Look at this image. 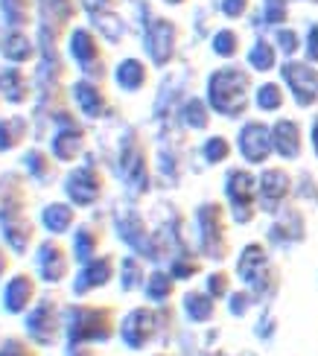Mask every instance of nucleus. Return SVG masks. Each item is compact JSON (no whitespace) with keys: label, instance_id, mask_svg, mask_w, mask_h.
<instances>
[{"label":"nucleus","instance_id":"39","mask_svg":"<svg viewBox=\"0 0 318 356\" xmlns=\"http://www.w3.org/2000/svg\"><path fill=\"white\" fill-rule=\"evenodd\" d=\"M184 120H187V126H193V129H205V126H207V111H205V106H202L199 99H190V102H187Z\"/></svg>","mask_w":318,"mask_h":356},{"label":"nucleus","instance_id":"8","mask_svg":"<svg viewBox=\"0 0 318 356\" xmlns=\"http://www.w3.org/2000/svg\"><path fill=\"white\" fill-rule=\"evenodd\" d=\"M79 15L77 0H38V24H41V44H58L67 33L70 21Z\"/></svg>","mask_w":318,"mask_h":356},{"label":"nucleus","instance_id":"43","mask_svg":"<svg viewBox=\"0 0 318 356\" xmlns=\"http://www.w3.org/2000/svg\"><path fill=\"white\" fill-rule=\"evenodd\" d=\"M263 18H266V24H283L286 21V3L283 0H266Z\"/></svg>","mask_w":318,"mask_h":356},{"label":"nucleus","instance_id":"5","mask_svg":"<svg viewBox=\"0 0 318 356\" xmlns=\"http://www.w3.org/2000/svg\"><path fill=\"white\" fill-rule=\"evenodd\" d=\"M105 190V175L94 167V164H82V167H73L65 178V196L70 204L77 207H90L97 204L100 196Z\"/></svg>","mask_w":318,"mask_h":356},{"label":"nucleus","instance_id":"44","mask_svg":"<svg viewBox=\"0 0 318 356\" xmlns=\"http://www.w3.org/2000/svg\"><path fill=\"white\" fill-rule=\"evenodd\" d=\"M278 44H280V50L286 56H292L298 50V35L292 33V29H280V33H278Z\"/></svg>","mask_w":318,"mask_h":356},{"label":"nucleus","instance_id":"46","mask_svg":"<svg viewBox=\"0 0 318 356\" xmlns=\"http://www.w3.org/2000/svg\"><path fill=\"white\" fill-rule=\"evenodd\" d=\"M246 9H248V0H222V12L228 18H239Z\"/></svg>","mask_w":318,"mask_h":356},{"label":"nucleus","instance_id":"37","mask_svg":"<svg viewBox=\"0 0 318 356\" xmlns=\"http://www.w3.org/2000/svg\"><path fill=\"white\" fill-rule=\"evenodd\" d=\"M214 50L225 58L237 56L239 53V35L234 33V29H222V33H216V38H214Z\"/></svg>","mask_w":318,"mask_h":356},{"label":"nucleus","instance_id":"49","mask_svg":"<svg viewBox=\"0 0 318 356\" xmlns=\"http://www.w3.org/2000/svg\"><path fill=\"white\" fill-rule=\"evenodd\" d=\"M67 356H97V350L90 345H77V348H67Z\"/></svg>","mask_w":318,"mask_h":356},{"label":"nucleus","instance_id":"12","mask_svg":"<svg viewBox=\"0 0 318 356\" xmlns=\"http://www.w3.org/2000/svg\"><path fill=\"white\" fill-rule=\"evenodd\" d=\"M114 272H117V263L111 254H100L94 260L82 263L79 272L73 275V295H77V298H85L88 292L109 286L114 280Z\"/></svg>","mask_w":318,"mask_h":356},{"label":"nucleus","instance_id":"54","mask_svg":"<svg viewBox=\"0 0 318 356\" xmlns=\"http://www.w3.org/2000/svg\"><path fill=\"white\" fill-rule=\"evenodd\" d=\"M315 3H318V0H315Z\"/></svg>","mask_w":318,"mask_h":356},{"label":"nucleus","instance_id":"19","mask_svg":"<svg viewBox=\"0 0 318 356\" xmlns=\"http://www.w3.org/2000/svg\"><path fill=\"white\" fill-rule=\"evenodd\" d=\"M289 187H292V178L286 170H266L257 181V196H260V204L263 211L275 213L278 204L289 196Z\"/></svg>","mask_w":318,"mask_h":356},{"label":"nucleus","instance_id":"14","mask_svg":"<svg viewBox=\"0 0 318 356\" xmlns=\"http://www.w3.org/2000/svg\"><path fill=\"white\" fill-rule=\"evenodd\" d=\"M35 236H38V228L26 213L0 219V240L9 245V251L15 257H26L35 245Z\"/></svg>","mask_w":318,"mask_h":356},{"label":"nucleus","instance_id":"48","mask_svg":"<svg viewBox=\"0 0 318 356\" xmlns=\"http://www.w3.org/2000/svg\"><path fill=\"white\" fill-rule=\"evenodd\" d=\"M307 56H310V62H318V24L310 29V35H307Z\"/></svg>","mask_w":318,"mask_h":356},{"label":"nucleus","instance_id":"33","mask_svg":"<svg viewBox=\"0 0 318 356\" xmlns=\"http://www.w3.org/2000/svg\"><path fill=\"white\" fill-rule=\"evenodd\" d=\"M120 280H123V289H126V292L146 286V272H143V263H141L138 257H126L123 263H120Z\"/></svg>","mask_w":318,"mask_h":356},{"label":"nucleus","instance_id":"40","mask_svg":"<svg viewBox=\"0 0 318 356\" xmlns=\"http://www.w3.org/2000/svg\"><path fill=\"white\" fill-rule=\"evenodd\" d=\"M196 272H199V260L196 257H178L175 263H173V277L175 280H184V277H193Z\"/></svg>","mask_w":318,"mask_h":356},{"label":"nucleus","instance_id":"11","mask_svg":"<svg viewBox=\"0 0 318 356\" xmlns=\"http://www.w3.org/2000/svg\"><path fill=\"white\" fill-rule=\"evenodd\" d=\"M222 219L225 216H222L219 204H202L199 213H196V222H199V231H202V248H205V254L214 260H225V254H228Z\"/></svg>","mask_w":318,"mask_h":356},{"label":"nucleus","instance_id":"47","mask_svg":"<svg viewBox=\"0 0 318 356\" xmlns=\"http://www.w3.org/2000/svg\"><path fill=\"white\" fill-rule=\"evenodd\" d=\"M248 304H251V298L246 292H239V295H231V313L234 316H242L248 309Z\"/></svg>","mask_w":318,"mask_h":356},{"label":"nucleus","instance_id":"53","mask_svg":"<svg viewBox=\"0 0 318 356\" xmlns=\"http://www.w3.org/2000/svg\"><path fill=\"white\" fill-rule=\"evenodd\" d=\"M0 102H3V97H0Z\"/></svg>","mask_w":318,"mask_h":356},{"label":"nucleus","instance_id":"3","mask_svg":"<svg viewBox=\"0 0 318 356\" xmlns=\"http://www.w3.org/2000/svg\"><path fill=\"white\" fill-rule=\"evenodd\" d=\"M24 333L38 348H53L65 336V313L56 298H38L24 316Z\"/></svg>","mask_w":318,"mask_h":356},{"label":"nucleus","instance_id":"21","mask_svg":"<svg viewBox=\"0 0 318 356\" xmlns=\"http://www.w3.org/2000/svg\"><path fill=\"white\" fill-rule=\"evenodd\" d=\"M35 94L33 82H29L26 70H21V65H9L0 70V97L3 102H12V106H24Z\"/></svg>","mask_w":318,"mask_h":356},{"label":"nucleus","instance_id":"42","mask_svg":"<svg viewBox=\"0 0 318 356\" xmlns=\"http://www.w3.org/2000/svg\"><path fill=\"white\" fill-rule=\"evenodd\" d=\"M94 24H100V29H109V38L111 41H117L120 35H123V26H114V24H120L114 15H105L102 9H97L94 12Z\"/></svg>","mask_w":318,"mask_h":356},{"label":"nucleus","instance_id":"45","mask_svg":"<svg viewBox=\"0 0 318 356\" xmlns=\"http://www.w3.org/2000/svg\"><path fill=\"white\" fill-rule=\"evenodd\" d=\"M12 263H15V254L9 251V245L0 240V280H3V277L12 272Z\"/></svg>","mask_w":318,"mask_h":356},{"label":"nucleus","instance_id":"25","mask_svg":"<svg viewBox=\"0 0 318 356\" xmlns=\"http://www.w3.org/2000/svg\"><path fill=\"white\" fill-rule=\"evenodd\" d=\"M301 126L292 123V120H278L275 129H271V143H275V152L286 161H295L304 149V143H301Z\"/></svg>","mask_w":318,"mask_h":356},{"label":"nucleus","instance_id":"9","mask_svg":"<svg viewBox=\"0 0 318 356\" xmlns=\"http://www.w3.org/2000/svg\"><path fill=\"white\" fill-rule=\"evenodd\" d=\"M225 193L231 202V213L237 222L254 219V199H257V178L248 170H231L225 178Z\"/></svg>","mask_w":318,"mask_h":356},{"label":"nucleus","instance_id":"2","mask_svg":"<svg viewBox=\"0 0 318 356\" xmlns=\"http://www.w3.org/2000/svg\"><path fill=\"white\" fill-rule=\"evenodd\" d=\"M207 102L222 117H242L248 108V73L239 67H222L207 82Z\"/></svg>","mask_w":318,"mask_h":356},{"label":"nucleus","instance_id":"36","mask_svg":"<svg viewBox=\"0 0 318 356\" xmlns=\"http://www.w3.org/2000/svg\"><path fill=\"white\" fill-rule=\"evenodd\" d=\"M280 106H283V88L275 85V82L260 85V91H257V108H263V111H278Z\"/></svg>","mask_w":318,"mask_h":356},{"label":"nucleus","instance_id":"17","mask_svg":"<svg viewBox=\"0 0 318 356\" xmlns=\"http://www.w3.org/2000/svg\"><path fill=\"white\" fill-rule=\"evenodd\" d=\"M29 207V190L21 172H3L0 175V219L21 216Z\"/></svg>","mask_w":318,"mask_h":356},{"label":"nucleus","instance_id":"29","mask_svg":"<svg viewBox=\"0 0 318 356\" xmlns=\"http://www.w3.org/2000/svg\"><path fill=\"white\" fill-rule=\"evenodd\" d=\"M29 135V123L26 117L12 114V117H0V152H12L26 140Z\"/></svg>","mask_w":318,"mask_h":356},{"label":"nucleus","instance_id":"26","mask_svg":"<svg viewBox=\"0 0 318 356\" xmlns=\"http://www.w3.org/2000/svg\"><path fill=\"white\" fill-rule=\"evenodd\" d=\"M100 245H102V228L94 225V222H85V225H79L77 231H73V248H70V254H73V260L82 266V263L97 257Z\"/></svg>","mask_w":318,"mask_h":356},{"label":"nucleus","instance_id":"35","mask_svg":"<svg viewBox=\"0 0 318 356\" xmlns=\"http://www.w3.org/2000/svg\"><path fill=\"white\" fill-rule=\"evenodd\" d=\"M248 65L254 70H260V73L271 70V67H275V47L266 44V41H257L251 47V53H248Z\"/></svg>","mask_w":318,"mask_h":356},{"label":"nucleus","instance_id":"1","mask_svg":"<svg viewBox=\"0 0 318 356\" xmlns=\"http://www.w3.org/2000/svg\"><path fill=\"white\" fill-rule=\"evenodd\" d=\"M117 333V313L109 304H70L65 309V339L67 348L102 345Z\"/></svg>","mask_w":318,"mask_h":356},{"label":"nucleus","instance_id":"28","mask_svg":"<svg viewBox=\"0 0 318 356\" xmlns=\"http://www.w3.org/2000/svg\"><path fill=\"white\" fill-rule=\"evenodd\" d=\"M38 0H0V15L12 29H26L35 18Z\"/></svg>","mask_w":318,"mask_h":356},{"label":"nucleus","instance_id":"38","mask_svg":"<svg viewBox=\"0 0 318 356\" xmlns=\"http://www.w3.org/2000/svg\"><path fill=\"white\" fill-rule=\"evenodd\" d=\"M228 155H231V143L225 138H210L205 143V158L210 161V164H222Z\"/></svg>","mask_w":318,"mask_h":356},{"label":"nucleus","instance_id":"34","mask_svg":"<svg viewBox=\"0 0 318 356\" xmlns=\"http://www.w3.org/2000/svg\"><path fill=\"white\" fill-rule=\"evenodd\" d=\"M0 356H38V345H33L26 336H3Z\"/></svg>","mask_w":318,"mask_h":356},{"label":"nucleus","instance_id":"18","mask_svg":"<svg viewBox=\"0 0 318 356\" xmlns=\"http://www.w3.org/2000/svg\"><path fill=\"white\" fill-rule=\"evenodd\" d=\"M73 99H77V106L85 117H90V120H100V117H105L111 111V102H109V94L102 91V85L97 79H77L70 88Z\"/></svg>","mask_w":318,"mask_h":356},{"label":"nucleus","instance_id":"10","mask_svg":"<svg viewBox=\"0 0 318 356\" xmlns=\"http://www.w3.org/2000/svg\"><path fill=\"white\" fill-rule=\"evenodd\" d=\"M38 301V280L29 272H18L6 280L3 292H0V307L9 316H26L29 307Z\"/></svg>","mask_w":318,"mask_h":356},{"label":"nucleus","instance_id":"13","mask_svg":"<svg viewBox=\"0 0 318 356\" xmlns=\"http://www.w3.org/2000/svg\"><path fill=\"white\" fill-rule=\"evenodd\" d=\"M155 327H158V321H155L152 309H149V307H138V309H132V313L123 321H120V339L126 342V348L143 350L149 342H152Z\"/></svg>","mask_w":318,"mask_h":356},{"label":"nucleus","instance_id":"52","mask_svg":"<svg viewBox=\"0 0 318 356\" xmlns=\"http://www.w3.org/2000/svg\"><path fill=\"white\" fill-rule=\"evenodd\" d=\"M166 3H184V0H166Z\"/></svg>","mask_w":318,"mask_h":356},{"label":"nucleus","instance_id":"31","mask_svg":"<svg viewBox=\"0 0 318 356\" xmlns=\"http://www.w3.org/2000/svg\"><path fill=\"white\" fill-rule=\"evenodd\" d=\"M216 298L210 292H187L184 295V313L190 321H210L216 316Z\"/></svg>","mask_w":318,"mask_h":356},{"label":"nucleus","instance_id":"4","mask_svg":"<svg viewBox=\"0 0 318 356\" xmlns=\"http://www.w3.org/2000/svg\"><path fill=\"white\" fill-rule=\"evenodd\" d=\"M50 123L56 126L53 138H50V152L56 155V161L58 164H70V161H77L85 152V140H88L85 126L79 123V117H73L70 108H62Z\"/></svg>","mask_w":318,"mask_h":356},{"label":"nucleus","instance_id":"22","mask_svg":"<svg viewBox=\"0 0 318 356\" xmlns=\"http://www.w3.org/2000/svg\"><path fill=\"white\" fill-rule=\"evenodd\" d=\"M21 164H24V172L33 178L35 184H53L58 178L56 155L47 152V149H41V146H29V149L24 152V158H21Z\"/></svg>","mask_w":318,"mask_h":356},{"label":"nucleus","instance_id":"16","mask_svg":"<svg viewBox=\"0 0 318 356\" xmlns=\"http://www.w3.org/2000/svg\"><path fill=\"white\" fill-rule=\"evenodd\" d=\"M280 73H283L286 85H289V91L295 94L298 106H312V102H318V70H312L304 62H286Z\"/></svg>","mask_w":318,"mask_h":356},{"label":"nucleus","instance_id":"41","mask_svg":"<svg viewBox=\"0 0 318 356\" xmlns=\"http://www.w3.org/2000/svg\"><path fill=\"white\" fill-rule=\"evenodd\" d=\"M228 289H231V280H228V275H225V272H216V275L207 277V292L214 295L216 301L225 298V295H228Z\"/></svg>","mask_w":318,"mask_h":356},{"label":"nucleus","instance_id":"50","mask_svg":"<svg viewBox=\"0 0 318 356\" xmlns=\"http://www.w3.org/2000/svg\"><path fill=\"white\" fill-rule=\"evenodd\" d=\"M105 3H111V0H88V6H90V9H94V12H97L100 6H105Z\"/></svg>","mask_w":318,"mask_h":356},{"label":"nucleus","instance_id":"27","mask_svg":"<svg viewBox=\"0 0 318 356\" xmlns=\"http://www.w3.org/2000/svg\"><path fill=\"white\" fill-rule=\"evenodd\" d=\"M266 269H269V263H266V248H263V245L251 243V245L242 248V257H239V263H237V272H239V277L246 280L248 286H251Z\"/></svg>","mask_w":318,"mask_h":356},{"label":"nucleus","instance_id":"51","mask_svg":"<svg viewBox=\"0 0 318 356\" xmlns=\"http://www.w3.org/2000/svg\"><path fill=\"white\" fill-rule=\"evenodd\" d=\"M312 146H315V155H318V120L312 126Z\"/></svg>","mask_w":318,"mask_h":356},{"label":"nucleus","instance_id":"15","mask_svg":"<svg viewBox=\"0 0 318 356\" xmlns=\"http://www.w3.org/2000/svg\"><path fill=\"white\" fill-rule=\"evenodd\" d=\"M239 152L248 164H263V161L275 152V143H271V129L260 120H251L239 129Z\"/></svg>","mask_w":318,"mask_h":356},{"label":"nucleus","instance_id":"23","mask_svg":"<svg viewBox=\"0 0 318 356\" xmlns=\"http://www.w3.org/2000/svg\"><path fill=\"white\" fill-rule=\"evenodd\" d=\"M146 50L155 65H166L175 53V26L173 21H155L146 29Z\"/></svg>","mask_w":318,"mask_h":356},{"label":"nucleus","instance_id":"7","mask_svg":"<svg viewBox=\"0 0 318 356\" xmlns=\"http://www.w3.org/2000/svg\"><path fill=\"white\" fill-rule=\"evenodd\" d=\"M35 272L38 277L44 280V284H62V280H67L70 275V251L67 245L58 240V236H47L44 243H38L35 248Z\"/></svg>","mask_w":318,"mask_h":356},{"label":"nucleus","instance_id":"20","mask_svg":"<svg viewBox=\"0 0 318 356\" xmlns=\"http://www.w3.org/2000/svg\"><path fill=\"white\" fill-rule=\"evenodd\" d=\"M38 41L33 35H26V29H9L0 41V56L6 58L9 65H29L38 58Z\"/></svg>","mask_w":318,"mask_h":356},{"label":"nucleus","instance_id":"32","mask_svg":"<svg viewBox=\"0 0 318 356\" xmlns=\"http://www.w3.org/2000/svg\"><path fill=\"white\" fill-rule=\"evenodd\" d=\"M146 298L149 301H166L173 295L175 289V277L173 275H166V272H152L146 277Z\"/></svg>","mask_w":318,"mask_h":356},{"label":"nucleus","instance_id":"24","mask_svg":"<svg viewBox=\"0 0 318 356\" xmlns=\"http://www.w3.org/2000/svg\"><path fill=\"white\" fill-rule=\"evenodd\" d=\"M77 225V204L70 202H50L41 211V228L50 236H65Z\"/></svg>","mask_w":318,"mask_h":356},{"label":"nucleus","instance_id":"6","mask_svg":"<svg viewBox=\"0 0 318 356\" xmlns=\"http://www.w3.org/2000/svg\"><path fill=\"white\" fill-rule=\"evenodd\" d=\"M67 53L88 79H100L105 73V56L100 47V38L90 33V29H85V26L73 29L70 38H67Z\"/></svg>","mask_w":318,"mask_h":356},{"label":"nucleus","instance_id":"30","mask_svg":"<svg viewBox=\"0 0 318 356\" xmlns=\"http://www.w3.org/2000/svg\"><path fill=\"white\" fill-rule=\"evenodd\" d=\"M114 79H117V85L123 88V91L134 94V91H141V88L146 85L149 73H146V65L143 62H138V58H126V62L117 65Z\"/></svg>","mask_w":318,"mask_h":356}]
</instances>
